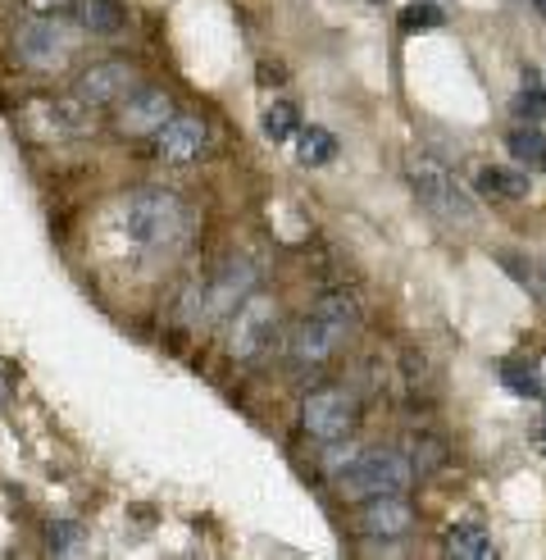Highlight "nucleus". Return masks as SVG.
I'll return each mask as SVG.
<instances>
[{"mask_svg": "<svg viewBox=\"0 0 546 560\" xmlns=\"http://www.w3.org/2000/svg\"><path fill=\"white\" fill-rule=\"evenodd\" d=\"M136 82H142V73H136L128 60H100V65L78 73L73 96L87 109H105V105H119L136 88Z\"/></svg>", "mask_w": 546, "mask_h": 560, "instance_id": "obj_11", "label": "nucleus"}, {"mask_svg": "<svg viewBox=\"0 0 546 560\" xmlns=\"http://www.w3.org/2000/svg\"><path fill=\"white\" fill-rule=\"evenodd\" d=\"M506 147H510V155H514L519 164H529V170H542V164H546V132H537V124L514 128V132L506 137Z\"/></svg>", "mask_w": 546, "mask_h": 560, "instance_id": "obj_19", "label": "nucleus"}, {"mask_svg": "<svg viewBox=\"0 0 546 560\" xmlns=\"http://www.w3.org/2000/svg\"><path fill=\"white\" fill-rule=\"evenodd\" d=\"M501 383H506V392L510 397H546V378H542V370L537 365H529V360H506L501 365Z\"/></svg>", "mask_w": 546, "mask_h": 560, "instance_id": "obj_18", "label": "nucleus"}, {"mask_svg": "<svg viewBox=\"0 0 546 560\" xmlns=\"http://www.w3.org/2000/svg\"><path fill=\"white\" fill-rule=\"evenodd\" d=\"M119 229L132 250H142L151 260H169L191 237V210L182 196L164 187H136L119 201Z\"/></svg>", "mask_w": 546, "mask_h": 560, "instance_id": "obj_1", "label": "nucleus"}, {"mask_svg": "<svg viewBox=\"0 0 546 560\" xmlns=\"http://www.w3.org/2000/svg\"><path fill=\"white\" fill-rule=\"evenodd\" d=\"M533 446H537V452L546 456V415H542V424L533 429Z\"/></svg>", "mask_w": 546, "mask_h": 560, "instance_id": "obj_26", "label": "nucleus"}, {"mask_svg": "<svg viewBox=\"0 0 546 560\" xmlns=\"http://www.w3.org/2000/svg\"><path fill=\"white\" fill-rule=\"evenodd\" d=\"M405 178H410V187H415L419 206H428L437 219H451V223H470V219H474L470 191L455 183V174L447 170L442 160H432V155H410V160H405Z\"/></svg>", "mask_w": 546, "mask_h": 560, "instance_id": "obj_6", "label": "nucleus"}, {"mask_svg": "<svg viewBox=\"0 0 546 560\" xmlns=\"http://www.w3.org/2000/svg\"><path fill=\"white\" fill-rule=\"evenodd\" d=\"M256 292V269L246 265V260H224L214 273L201 278V324L197 328H210L218 319H228L237 305Z\"/></svg>", "mask_w": 546, "mask_h": 560, "instance_id": "obj_9", "label": "nucleus"}, {"mask_svg": "<svg viewBox=\"0 0 546 560\" xmlns=\"http://www.w3.org/2000/svg\"><path fill=\"white\" fill-rule=\"evenodd\" d=\"M23 128L37 137V142H82L92 132V119H87V105L78 96H41L23 109Z\"/></svg>", "mask_w": 546, "mask_h": 560, "instance_id": "obj_7", "label": "nucleus"}, {"mask_svg": "<svg viewBox=\"0 0 546 560\" xmlns=\"http://www.w3.org/2000/svg\"><path fill=\"white\" fill-rule=\"evenodd\" d=\"M205 151H210V124L201 115H174L155 132V155L164 164H178V170L191 160H201Z\"/></svg>", "mask_w": 546, "mask_h": 560, "instance_id": "obj_12", "label": "nucleus"}, {"mask_svg": "<svg viewBox=\"0 0 546 560\" xmlns=\"http://www.w3.org/2000/svg\"><path fill=\"white\" fill-rule=\"evenodd\" d=\"M355 419H360V406H355V397L346 387H319L300 401V429L323 446L342 442L355 429Z\"/></svg>", "mask_w": 546, "mask_h": 560, "instance_id": "obj_8", "label": "nucleus"}, {"mask_svg": "<svg viewBox=\"0 0 546 560\" xmlns=\"http://www.w3.org/2000/svg\"><path fill=\"white\" fill-rule=\"evenodd\" d=\"M355 328H360V305H355V296L351 292H328L310 311V319L300 324L296 342H292V360L300 370H319L355 338Z\"/></svg>", "mask_w": 546, "mask_h": 560, "instance_id": "obj_2", "label": "nucleus"}, {"mask_svg": "<svg viewBox=\"0 0 546 560\" xmlns=\"http://www.w3.org/2000/svg\"><path fill=\"white\" fill-rule=\"evenodd\" d=\"M442 460H447V446H437V442H428V438L410 442V465H415V469L432 474V469H442Z\"/></svg>", "mask_w": 546, "mask_h": 560, "instance_id": "obj_23", "label": "nucleus"}, {"mask_svg": "<svg viewBox=\"0 0 546 560\" xmlns=\"http://www.w3.org/2000/svg\"><path fill=\"white\" fill-rule=\"evenodd\" d=\"M128 27L123 0H82V33L87 37H119Z\"/></svg>", "mask_w": 546, "mask_h": 560, "instance_id": "obj_16", "label": "nucleus"}, {"mask_svg": "<svg viewBox=\"0 0 546 560\" xmlns=\"http://www.w3.org/2000/svg\"><path fill=\"white\" fill-rule=\"evenodd\" d=\"M514 115L529 119V124L546 119V88H542L533 73H524V88H519V96H514Z\"/></svg>", "mask_w": 546, "mask_h": 560, "instance_id": "obj_21", "label": "nucleus"}, {"mask_svg": "<svg viewBox=\"0 0 546 560\" xmlns=\"http://www.w3.org/2000/svg\"><path fill=\"white\" fill-rule=\"evenodd\" d=\"M533 5H537V14H542V19H546V0H533Z\"/></svg>", "mask_w": 546, "mask_h": 560, "instance_id": "obj_27", "label": "nucleus"}, {"mask_svg": "<svg viewBox=\"0 0 546 560\" xmlns=\"http://www.w3.org/2000/svg\"><path fill=\"white\" fill-rule=\"evenodd\" d=\"M415 483V465L396 446H369V452H355V460L337 474V492L351 501L365 497H382V492H405Z\"/></svg>", "mask_w": 546, "mask_h": 560, "instance_id": "obj_4", "label": "nucleus"}, {"mask_svg": "<svg viewBox=\"0 0 546 560\" xmlns=\"http://www.w3.org/2000/svg\"><path fill=\"white\" fill-rule=\"evenodd\" d=\"M46 547H50L55 556H78L82 547H87V534H82V524H78V520H60V524H50Z\"/></svg>", "mask_w": 546, "mask_h": 560, "instance_id": "obj_22", "label": "nucleus"}, {"mask_svg": "<svg viewBox=\"0 0 546 560\" xmlns=\"http://www.w3.org/2000/svg\"><path fill=\"white\" fill-rule=\"evenodd\" d=\"M278 328H283V305L269 292H251L228 315V355L237 365H260L278 347Z\"/></svg>", "mask_w": 546, "mask_h": 560, "instance_id": "obj_3", "label": "nucleus"}, {"mask_svg": "<svg viewBox=\"0 0 546 560\" xmlns=\"http://www.w3.org/2000/svg\"><path fill=\"white\" fill-rule=\"evenodd\" d=\"M174 115L178 109H174L169 92L164 88H142V82H136L115 109V128H119V137H155Z\"/></svg>", "mask_w": 546, "mask_h": 560, "instance_id": "obj_10", "label": "nucleus"}, {"mask_svg": "<svg viewBox=\"0 0 546 560\" xmlns=\"http://www.w3.org/2000/svg\"><path fill=\"white\" fill-rule=\"evenodd\" d=\"M260 128H264L269 142H292L296 128H300L296 105H292V101H273V105H264V119H260Z\"/></svg>", "mask_w": 546, "mask_h": 560, "instance_id": "obj_20", "label": "nucleus"}, {"mask_svg": "<svg viewBox=\"0 0 546 560\" xmlns=\"http://www.w3.org/2000/svg\"><path fill=\"white\" fill-rule=\"evenodd\" d=\"M447 551L460 556V560H491L497 547H491V534L478 524V520H455L447 528Z\"/></svg>", "mask_w": 546, "mask_h": 560, "instance_id": "obj_15", "label": "nucleus"}, {"mask_svg": "<svg viewBox=\"0 0 546 560\" xmlns=\"http://www.w3.org/2000/svg\"><path fill=\"white\" fill-rule=\"evenodd\" d=\"M296 155L300 164H310V170H323V164L337 160V142L328 128H296Z\"/></svg>", "mask_w": 546, "mask_h": 560, "instance_id": "obj_17", "label": "nucleus"}, {"mask_svg": "<svg viewBox=\"0 0 546 560\" xmlns=\"http://www.w3.org/2000/svg\"><path fill=\"white\" fill-rule=\"evenodd\" d=\"M360 528H365V538H378V542H401V538H410V528H415V506H410V501H405L401 492L365 497Z\"/></svg>", "mask_w": 546, "mask_h": 560, "instance_id": "obj_13", "label": "nucleus"}, {"mask_svg": "<svg viewBox=\"0 0 546 560\" xmlns=\"http://www.w3.org/2000/svg\"><path fill=\"white\" fill-rule=\"evenodd\" d=\"M437 23H442V10H437V5H410V10H401L405 33H432Z\"/></svg>", "mask_w": 546, "mask_h": 560, "instance_id": "obj_24", "label": "nucleus"}, {"mask_svg": "<svg viewBox=\"0 0 546 560\" xmlns=\"http://www.w3.org/2000/svg\"><path fill=\"white\" fill-rule=\"evenodd\" d=\"M27 5H33L37 14H60L64 5H73V0H27Z\"/></svg>", "mask_w": 546, "mask_h": 560, "instance_id": "obj_25", "label": "nucleus"}, {"mask_svg": "<svg viewBox=\"0 0 546 560\" xmlns=\"http://www.w3.org/2000/svg\"><path fill=\"white\" fill-rule=\"evenodd\" d=\"M82 46V27H73L60 14H41V19H27L19 33H14V55L27 69H64Z\"/></svg>", "mask_w": 546, "mask_h": 560, "instance_id": "obj_5", "label": "nucleus"}, {"mask_svg": "<svg viewBox=\"0 0 546 560\" xmlns=\"http://www.w3.org/2000/svg\"><path fill=\"white\" fill-rule=\"evenodd\" d=\"M474 191L483 201H519V196H529V174L501 170V164H483V170H474Z\"/></svg>", "mask_w": 546, "mask_h": 560, "instance_id": "obj_14", "label": "nucleus"}]
</instances>
